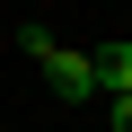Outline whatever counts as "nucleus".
Listing matches in <instances>:
<instances>
[{
    "label": "nucleus",
    "instance_id": "f03ea898",
    "mask_svg": "<svg viewBox=\"0 0 132 132\" xmlns=\"http://www.w3.org/2000/svg\"><path fill=\"white\" fill-rule=\"evenodd\" d=\"M132 88V44H106L97 53V97H123Z\"/></svg>",
    "mask_w": 132,
    "mask_h": 132
},
{
    "label": "nucleus",
    "instance_id": "f257e3e1",
    "mask_svg": "<svg viewBox=\"0 0 132 132\" xmlns=\"http://www.w3.org/2000/svg\"><path fill=\"white\" fill-rule=\"evenodd\" d=\"M44 88H53L62 106H88V97H97V53H79V44H53V53H44Z\"/></svg>",
    "mask_w": 132,
    "mask_h": 132
},
{
    "label": "nucleus",
    "instance_id": "7ed1b4c3",
    "mask_svg": "<svg viewBox=\"0 0 132 132\" xmlns=\"http://www.w3.org/2000/svg\"><path fill=\"white\" fill-rule=\"evenodd\" d=\"M106 123H114V132H132V88H123V97H106Z\"/></svg>",
    "mask_w": 132,
    "mask_h": 132
}]
</instances>
